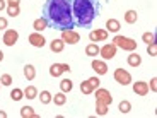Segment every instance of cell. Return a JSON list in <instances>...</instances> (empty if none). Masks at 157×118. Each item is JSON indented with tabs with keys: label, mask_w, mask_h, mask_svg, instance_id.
<instances>
[{
	"label": "cell",
	"mask_w": 157,
	"mask_h": 118,
	"mask_svg": "<svg viewBox=\"0 0 157 118\" xmlns=\"http://www.w3.org/2000/svg\"><path fill=\"white\" fill-rule=\"evenodd\" d=\"M36 96H38V89H36L34 86H28L26 89H24V98H28V99H34Z\"/></svg>",
	"instance_id": "d6986e66"
},
{
	"label": "cell",
	"mask_w": 157,
	"mask_h": 118,
	"mask_svg": "<svg viewBox=\"0 0 157 118\" xmlns=\"http://www.w3.org/2000/svg\"><path fill=\"white\" fill-rule=\"evenodd\" d=\"M130 110H132V103L130 101H121L120 103V111H121V113H128Z\"/></svg>",
	"instance_id": "f546056e"
},
{
	"label": "cell",
	"mask_w": 157,
	"mask_h": 118,
	"mask_svg": "<svg viewBox=\"0 0 157 118\" xmlns=\"http://www.w3.org/2000/svg\"><path fill=\"white\" fill-rule=\"evenodd\" d=\"M80 91H82L84 94H92L94 92V87L89 84V81H84V82H80Z\"/></svg>",
	"instance_id": "4316f807"
},
{
	"label": "cell",
	"mask_w": 157,
	"mask_h": 118,
	"mask_svg": "<svg viewBox=\"0 0 157 118\" xmlns=\"http://www.w3.org/2000/svg\"><path fill=\"white\" fill-rule=\"evenodd\" d=\"M96 113H98L99 116H104V115L108 113V104H104V103H101V101H96Z\"/></svg>",
	"instance_id": "d4e9b609"
},
{
	"label": "cell",
	"mask_w": 157,
	"mask_h": 118,
	"mask_svg": "<svg viewBox=\"0 0 157 118\" xmlns=\"http://www.w3.org/2000/svg\"><path fill=\"white\" fill-rule=\"evenodd\" d=\"M0 84H2V86H10V84H12V77L9 74H4L2 77H0Z\"/></svg>",
	"instance_id": "4dcf8cb0"
},
{
	"label": "cell",
	"mask_w": 157,
	"mask_h": 118,
	"mask_svg": "<svg viewBox=\"0 0 157 118\" xmlns=\"http://www.w3.org/2000/svg\"><path fill=\"white\" fill-rule=\"evenodd\" d=\"M96 101H101L104 103V104H108L109 106L111 103H113V96H111V92L108 89H96Z\"/></svg>",
	"instance_id": "8992f818"
},
{
	"label": "cell",
	"mask_w": 157,
	"mask_h": 118,
	"mask_svg": "<svg viewBox=\"0 0 157 118\" xmlns=\"http://www.w3.org/2000/svg\"><path fill=\"white\" fill-rule=\"evenodd\" d=\"M21 116H24V118H38V115L34 113V110H33L31 106H22L21 108Z\"/></svg>",
	"instance_id": "e0dca14e"
},
{
	"label": "cell",
	"mask_w": 157,
	"mask_h": 118,
	"mask_svg": "<svg viewBox=\"0 0 157 118\" xmlns=\"http://www.w3.org/2000/svg\"><path fill=\"white\" fill-rule=\"evenodd\" d=\"M19 5H9V7H7V14H9V16H10V17H17V16H19Z\"/></svg>",
	"instance_id": "f1b7e54d"
},
{
	"label": "cell",
	"mask_w": 157,
	"mask_h": 118,
	"mask_svg": "<svg viewBox=\"0 0 157 118\" xmlns=\"http://www.w3.org/2000/svg\"><path fill=\"white\" fill-rule=\"evenodd\" d=\"M63 46H65L63 39H53V41L50 43L51 51H55V53H60V51H63Z\"/></svg>",
	"instance_id": "5bb4252c"
},
{
	"label": "cell",
	"mask_w": 157,
	"mask_h": 118,
	"mask_svg": "<svg viewBox=\"0 0 157 118\" xmlns=\"http://www.w3.org/2000/svg\"><path fill=\"white\" fill-rule=\"evenodd\" d=\"M113 45L116 48H121V50H126V51L137 50V41H135V39H132V38H126V36H121V34L114 36Z\"/></svg>",
	"instance_id": "3957f363"
},
{
	"label": "cell",
	"mask_w": 157,
	"mask_h": 118,
	"mask_svg": "<svg viewBox=\"0 0 157 118\" xmlns=\"http://www.w3.org/2000/svg\"><path fill=\"white\" fill-rule=\"evenodd\" d=\"M24 75H26L28 81H33V79L36 77V69L33 67V65H26V67H24Z\"/></svg>",
	"instance_id": "603a6c76"
},
{
	"label": "cell",
	"mask_w": 157,
	"mask_h": 118,
	"mask_svg": "<svg viewBox=\"0 0 157 118\" xmlns=\"http://www.w3.org/2000/svg\"><path fill=\"white\" fill-rule=\"evenodd\" d=\"M43 19L48 22V28L67 31L75 28L72 14V0H46L43 5Z\"/></svg>",
	"instance_id": "6da1fadb"
},
{
	"label": "cell",
	"mask_w": 157,
	"mask_h": 118,
	"mask_svg": "<svg viewBox=\"0 0 157 118\" xmlns=\"http://www.w3.org/2000/svg\"><path fill=\"white\" fill-rule=\"evenodd\" d=\"M142 63V57L138 55V53H132V55H128V65L130 67H138Z\"/></svg>",
	"instance_id": "2e32d148"
},
{
	"label": "cell",
	"mask_w": 157,
	"mask_h": 118,
	"mask_svg": "<svg viewBox=\"0 0 157 118\" xmlns=\"http://www.w3.org/2000/svg\"><path fill=\"white\" fill-rule=\"evenodd\" d=\"M142 39H144V41H145V43L149 45V43H154V39H155V36H154V33H144Z\"/></svg>",
	"instance_id": "1f68e13d"
},
{
	"label": "cell",
	"mask_w": 157,
	"mask_h": 118,
	"mask_svg": "<svg viewBox=\"0 0 157 118\" xmlns=\"http://www.w3.org/2000/svg\"><path fill=\"white\" fill-rule=\"evenodd\" d=\"M99 55H101L104 60H111L114 55H116V46H114L113 43L104 45L102 48H99Z\"/></svg>",
	"instance_id": "52a82bcc"
},
{
	"label": "cell",
	"mask_w": 157,
	"mask_h": 118,
	"mask_svg": "<svg viewBox=\"0 0 157 118\" xmlns=\"http://www.w3.org/2000/svg\"><path fill=\"white\" fill-rule=\"evenodd\" d=\"M150 89H152L154 92H155V91H157V79H155V77H154L152 81H150Z\"/></svg>",
	"instance_id": "e575fe53"
},
{
	"label": "cell",
	"mask_w": 157,
	"mask_h": 118,
	"mask_svg": "<svg viewBox=\"0 0 157 118\" xmlns=\"http://www.w3.org/2000/svg\"><path fill=\"white\" fill-rule=\"evenodd\" d=\"M147 51H149V55H150V57H155V55H157V45H155V41H154V43H149V46H147Z\"/></svg>",
	"instance_id": "d6a6232c"
},
{
	"label": "cell",
	"mask_w": 157,
	"mask_h": 118,
	"mask_svg": "<svg viewBox=\"0 0 157 118\" xmlns=\"http://www.w3.org/2000/svg\"><path fill=\"white\" fill-rule=\"evenodd\" d=\"M29 43L36 48H43L44 43H46V39L39 34V33H33V34H29Z\"/></svg>",
	"instance_id": "8fae6325"
},
{
	"label": "cell",
	"mask_w": 157,
	"mask_h": 118,
	"mask_svg": "<svg viewBox=\"0 0 157 118\" xmlns=\"http://www.w3.org/2000/svg\"><path fill=\"white\" fill-rule=\"evenodd\" d=\"M39 101L43 103V104H50L53 101V96L48 92V91H41V94H39Z\"/></svg>",
	"instance_id": "484cf974"
},
{
	"label": "cell",
	"mask_w": 157,
	"mask_h": 118,
	"mask_svg": "<svg viewBox=\"0 0 157 118\" xmlns=\"http://www.w3.org/2000/svg\"><path fill=\"white\" fill-rule=\"evenodd\" d=\"M10 98L14 99V101H21V99L24 98V91H21V89H12V92H10Z\"/></svg>",
	"instance_id": "83f0119b"
},
{
	"label": "cell",
	"mask_w": 157,
	"mask_h": 118,
	"mask_svg": "<svg viewBox=\"0 0 157 118\" xmlns=\"http://www.w3.org/2000/svg\"><path fill=\"white\" fill-rule=\"evenodd\" d=\"M50 74L53 75V77H60V75L63 74V69H62V63H53L50 67Z\"/></svg>",
	"instance_id": "44dd1931"
},
{
	"label": "cell",
	"mask_w": 157,
	"mask_h": 118,
	"mask_svg": "<svg viewBox=\"0 0 157 118\" xmlns=\"http://www.w3.org/2000/svg\"><path fill=\"white\" fill-rule=\"evenodd\" d=\"M2 60H4V51L0 50V62H2Z\"/></svg>",
	"instance_id": "60d3db41"
},
{
	"label": "cell",
	"mask_w": 157,
	"mask_h": 118,
	"mask_svg": "<svg viewBox=\"0 0 157 118\" xmlns=\"http://www.w3.org/2000/svg\"><path fill=\"white\" fill-rule=\"evenodd\" d=\"M87 81H89V84H90L92 87H94V89H98V87H99V84H101L99 77H90V79H87Z\"/></svg>",
	"instance_id": "836d02e7"
},
{
	"label": "cell",
	"mask_w": 157,
	"mask_h": 118,
	"mask_svg": "<svg viewBox=\"0 0 157 118\" xmlns=\"http://www.w3.org/2000/svg\"><path fill=\"white\" fill-rule=\"evenodd\" d=\"M33 28H34L36 33H41V31H44V29L48 28V22L41 17V19H36L34 22H33Z\"/></svg>",
	"instance_id": "4fadbf2b"
},
{
	"label": "cell",
	"mask_w": 157,
	"mask_h": 118,
	"mask_svg": "<svg viewBox=\"0 0 157 118\" xmlns=\"http://www.w3.org/2000/svg\"><path fill=\"white\" fill-rule=\"evenodd\" d=\"M89 39L90 41H106L108 39V31L106 29H96V31H90L89 33Z\"/></svg>",
	"instance_id": "9c48e42d"
},
{
	"label": "cell",
	"mask_w": 157,
	"mask_h": 118,
	"mask_svg": "<svg viewBox=\"0 0 157 118\" xmlns=\"http://www.w3.org/2000/svg\"><path fill=\"white\" fill-rule=\"evenodd\" d=\"M5 5H7V4H5V0H0V10H4Z\"/></svg>",
	"instance_id": "f35d334b"
},
{
	"label": "cell",
	"mask_w": 157,
	"mask_h": 118,
	"mask_svg": "<svg viewBox=\"0 0 157 118\" xmlns=\"http://www.w3.org/2000/svg\"><path fill=\"white\" fill-rule=\"evenodd\" d=\"M92 69H94V72L99 75H104L108 72V65L102 62V60H92Z\"/></svg>",
	"instance_id": "7c38bea8"
},
{
	"label": "cell",
	"mask_w": 157,
	"mask_h": 118,
	"mask_svg": "<svg viewBox=\"0 0 157 118\" xmlns=\"http://www.w3.org/2000/svg\"><path fill=\"white\" fill-rule=\"evenodd\" d=\"M7 116V113H5V111H0V118H5Z\"/></svg>",
	"instance_id": "ab89813d"
},
{
	"label": "cell",
	"mask_w": 157,
	"mask_h": 118,
	"mask_svg": "<svg viewBox=\"0 0 157 118\" xmlns=\"http://www.w3.org/2000/svg\"><path fill=\"white\" fill-rule=\"evenodd\" d=\"M72 87H74V84H72L70 79H62L60 81V89H62V92H70Z\"/></svg>",
	"instance_id": "ac0fdd59"
},
{
	"label": "cell",
	"mask_w": 157,
	"mask_h": 118,
	"mask_svg": "<svg viewBox=\"0 0 157 118\" xmlns=\"http://www.w3.org/2000/svg\"><path fill=\"white\" fill-rule=\"evenodd\" d=\"M62 39H63V43L75 45V43L80 41V36H78V33H75L74 29H67V31H62Z\"/></svg>",
	"instance_id": "5b68a950"
},
{
	"label": "cell",
	"mask_w": 157,
	"mask_h": 118,
	"mask_svg": "<svg viewBox=\"0 0 157 118\" xmlns=\"http://www.w3.org/2000/svg\"><path fill=\"white\" fill-rule=\"evenodd\" d=\"M72 14L75 24L89 28L99 16V0H72Z\"/></svg>",
	"instance_id": "7a4b0ae2"
},
{
	"label": "cell",
	"mask_w": 157,
	"mask_h": 118,
	"mask_svg": "<svg viewBox=\"0 0 157 118\" xmlns=\"http://www.w3.org/2000/svg\"><path fill=\"white\" fill-rule=\"evenodd\" d=\"M17 39H19V33H17L16 29H7V31L4 33V43L7 45V46H14V45L17 43Z\"/></svg>",
	"instance_id": "ba28073f"
},
{
	"label": "cell",
	"mask_w": 157,
	"mask_h": 118,
	"mask_svg": "<svg viewBox=\"0 0 157 118\" xmlns=\"http://www.w3.org/2000/svg\"><path fill=\"white\" fill-rule=\"evenodd\" d=\"M62 69H63V72H70V65L68 63H62Z\"/></svg>",
	"instance_id": "8d00e7d4"
},
{
	"label": "cell",
	"mask_w": 157,
	"mask_h": 118,
	"mask_svg": "<svg viewBox=\"0 0 157 118\" xmlns=\"http://www.w3.org/2000/svg\"><path fill=\"white\" fill-rule=\"evenodd\" d=\"M137 19H138V14H137V10H128L125 14V22H128V24H133V22H137Z\"/></svg>",
	"instance_id": "7402d4cb"
},
{
	"label": "cell",
	"mask_w": 157,
	"mask_h": 118,
	"mask_svg": "<svg viewBox=\"0 0 157 118\" xmlns=\"http://www.w3.org/2000/svg\"><path fill=\"white\" fill-rule=\"evenodd\" d=\"M106 31H109V33H118V31H120V22H118L116 19H108V22H106Z\"/></svg>",
	"instance_id": "9a60e30c"
},
{
	"label": "cell",
	"mask_w": 157,
	"mask_h": 118,
	"mask_svg": "<svg viewBox=\"0 0 157 118\" xmlns=\"http://www.w3.org/2000/svg\"><path fill=\"white\" fill-rule=\"evenodd\" d=\"M53 101H55L56 106H63L67 103V96H65V92H58V94L53 96Z\"/></svg>",
	"instance_id": "cb8c5ba5"
},
{
	"label": "cell",
	"mask_w": 157,
	"mask_h": 118,
	"mask_svg": "<svg viewBox=\"0 0 157 118\" xmlns=\"http://www.w3.org/2000/svg\"><path fill=\"white\" fill-rule=\"evenodd\" d=\"M5 28H7V19L0 17V29H5Z\"/></svg>",
	"instance_id": "d590c367"
},
{
	"label": "cell",
	"mask_w": 157,
	"mask_h": 118,
	"mask_svg": "<svg viewBox=\"0 0 157 118\" xmlns=\"http://www.w3.org/2000/svg\"><path fill=\"white\" fill-rule=\"evenodd\" d=\"M133 92L137 96H147L149 92V84L144 82V81H138V82L133 84Z\"/></svg>",
	"instance_id": "30bf717a"
},
{
	"label": "cell",
	"mask_w": 157,
	"mask_h": 118,
	"mask_svg": "<svg viewBox=\"0 0 157 118\" xmlns=\"http://www.w3.org/2000/svg\"><path fill=\"white\" fill-rule=\"evenodd\" d=\"M7 2H9V5H19L21 0H7Z\"/></svg>",
	"instance_id": "74e56055"
},
{
	"label": "cell",
	"mask_w": 157,
	"mask_h": 118,
	"mask_svg": "<svg viewBox=\"0 0 157 118\" xmlns=\"http://www.w3.org/2000/svg\"><path fill=\"white\" fill-rule=\"evenodd\" d=\"M86 55H89V57H96V55H99V46H98L96 43L87 45V46H86Z\"/></svg>",
	"instance_id": "ffe728a7"
},
{
	"label": "cell",
	"mask_w": 157,
	"mask_h": 118,
	"mask_svg": "<svg viewBox=\"0 0 157 118\" xmlns=\"http://www.w3.org/2000/svg\"><path fill=\"white\" fill-rule=\"evenodd\" d=\"M114 81H116L118 84H121V86H128V84L132 82V75H130V72H126L125 69H116V70H114Z\"/></svg>",
	"instance_id": "277c9868"
}]
</instances>
